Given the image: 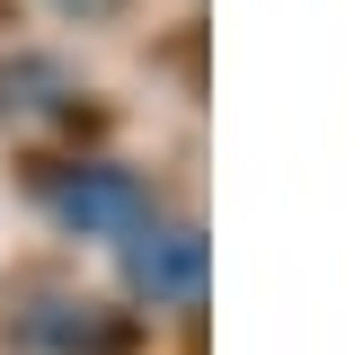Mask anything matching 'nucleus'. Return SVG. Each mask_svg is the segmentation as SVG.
Listing matches in <instances>:
<instances>
[{
    "label": "nucleus",
    "instance_id": "7ed1b4c3",
    "mask_svg": "<svg viewBox=\"0 0 363 355\" xmlns=\"http://www.w3.org/2000/svg\"><path fill=\"white\" fill-rule=\"evenodd\" d=\"M71 98V62H53V53H0V116H45V106Z\"/></svg>",
    "mask_w": 363,
    "mask_h": 355
},
{
    "label": "nucleus",
    "instance_id": "f257e3e1",
    "mask_svg": "<svg viewBox=\"0 0 363 355\" xmlns=\"http://www.w3.org/2000/svg\"><path fill=\"white\" fill-rule=\"evenodd\" d=\"M45 204H53V222L89 231V240H133V231L151 222V187H142L133 169H116V160H71V169H53Z\"/></svg>",
    "mask_w": 363,
    "mask_h": 355
},
{
    "label": "nucleus",
    "instance_id": "20e7f679",
    "mask_svg": "<svg viewBox=\"0 0 363 355\" xmlns=\"http://www.w3.org/2000/svg\"><path fill=\"white\" fill-rule=\"evenodd\" d=\"M27 337L35 346H62V355H106V346H124V320L98 311V302H53L45 320H27Z\"/></svg>",
    "mask_w": 363,
    "mask_h": 355
},
{
    "label": "nucleus",
    "instance_id": "f03ea898",
    "mask_svg": "<svg viewBox=\"0 0 363 355\" xmlns=\"http://www.w3.org/2000/svg\"><path fill=\"white\" fill-rule=\"evenodd\" d=\"M124 284H133L151 311H186L204 293V231L195 222H142L124 240Z\"/></svg>",
    "mask_w": 363,
    "mask_h": 355
},
{
    "label": "nucleus",
    "instance_id": "39448f33",
    "mask_svg": "<svg viewBox=\"0 0 363 355\" xmlns=\"http://www.w3.org/2000/svg\"><path fill=\"white\" fill-rule=\"evenodd\" d=\"M71 18H106V9H124V0H62Z\"/></svg>",
    "mask_w": 363,
    "mask_h": 355
}]
</instances>
